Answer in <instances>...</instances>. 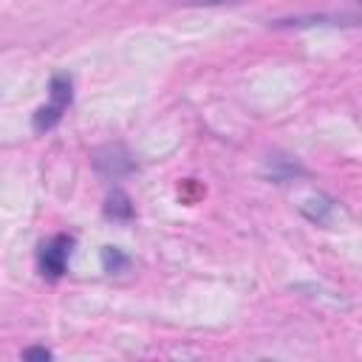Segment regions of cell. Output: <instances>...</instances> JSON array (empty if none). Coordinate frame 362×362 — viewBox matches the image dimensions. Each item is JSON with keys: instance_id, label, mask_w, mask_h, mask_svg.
<instances>
[{"instance_id": "obj_4", "label": "cell", "mask_w": 362, "mask_h": 362, "mask_svg": "<svg viewBox=\"0 0 362 362\" xmlns=\"http://www.w3.org/2000/svg\"><path fill=\"white\" fill-rule=\"evenodd\" d=\"M105 215L113 218V221H130V218L136 215L130 195L122 192V189H113V192L107 195V201H105Z\"/></svg>"}, {"instance_id": "obj_3", "label": "cell", "mask_w": 362, "mask_h": 362, "mask_svg": "<svg viewBox=\"0 0 362 362\" xmlns=\"http://www.w3.org/2000/svg\"><path fill=\"white\" fill-rule=\"evenodd\" d=\"M93 167H96L99 175L119 181V178H124V175H130L136 170V161L122 144H105V147H99L93 153Z\"/></svg>"}, {"instance_id": "obj_6", "label": "cell", "mask_w": 362, "mask_h": 362, "mask_svg": "<svg viewBox=\"0 0 362 362\" xmlns=\"http://www.w3.org/2000/svg\"><path fill=\"white\" fill-rule=\"evenodd\" d=\"M102 266H105V272H122L124 266H127V257L116 249V246H105L102 249Z\"/></svg>"}, {"instance_id": "obj_1", "label": "cell", "mask_w": 362, "mask_h": 362, "mask_svg": "<svg viewBox=\"0 0 362 362\" xmlns=\"http://www.w3.org/2000/svg\"><path fill=\"white\" fill-rule=\"evenodd\" d=\"M48 90H51V102L42 105V107H37V113L31 119V124H34L37 133H45V130L57 127V122L62 119V113L68 110V105L74 99V85H71V76L68 74H54Z\"/></svg>"}, {"instance_id": "obj_8", "label": "cell", "mask_w": 362, "mask_h": 362, "mask_svg": "<svg viewBox=\"0 0 362 362\" xmlns=\"http://www.w3.org/2000/svg\"><path fill=\"white\" fill-rule=\"evenodd\" d=\"M184 6H226V3H240V0H178Z\"/></svg>"}, {"instance_id": "obj_2", "label": "cell", "mask_w": 362, "mask_h": 362, "mask_svg": "<svg viewBox=\"0 0 362 362\" xmlns=\"http://www.w3.org/2000/svg\"><path fill=\"white\" fill-rule=\"evenodd\" d=\"M71 255H74V238L71 235H54L51 240H45L40 246V255H37L40 274L45 280H59L68 272Z\"/></svg>"}, {"instance_id": "obj_7", "label": "cell", "mask_w": 362, "mask_h": 362, "mask_svg": "<svg viewBox=\"0 0 362 362\" xmlns=\"http://www.w3.org/2000/svg\"><path fill=\"white\" fill-rule=\"evenodd\" d=\"M23 359H51V351H45V348H25Z\"/></svg>"}, {"instance_id": "obj_5", "label": "cell", "mask_w": 362, "mask_h": 362, "mask_svg": "<svg viewBox=\"0 0 362 362\" xmlns=\"http://www.w3.org/2000/svg\"><path fill=\"white\" fill-rule=\"evenodd\" d=\"M269 173H272V178L274 181H288V178H294V175H300V167L294 164V161H288V158H272L269 161Z\"/></svg>"}]
</instances>
